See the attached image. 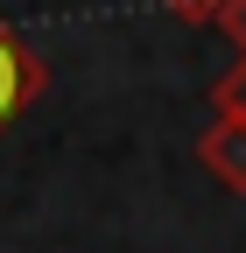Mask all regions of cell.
Wrapping results in <instances>:
<instances>
[{
    "label": "cell",
    "instance_id": "obj_1",
    "mask_svg": "<svg viewBox=\"0 0 246 253\" xmlns=\"http://www.w3.org/2000/svg\"><path fill=\"white\" fill-rule=\"evenodd\" d=\"M42 84H49L42 56L28 49L7 21H0V126H7L14 113H28V106H36V99H42Z\"/></svg>",
    "mask_w": 246,
    "mask_h": 253
},
{
    "label": "cell",
    "instance_id": "obj_2",
    "mask_svg": "<svg viewBox=\"0 0 246 253\" xmlns=\"http://www.w3.org/2000/svg\"><path fill=\"white\" fill-rule=\"evenodd\" d=\"M197 162L218 176L232 197H246V126L239 120H211L204 134H197Z\"/></svg>",
    "mask_w": 246,
    "mask_h": 253
},
{
    "label": "cell",
    "instance_id": "obj_3",
    "mask_svg": "<svg viewBox=\"0 0 246 253\" xmlns=\"http://www.w3.org/2000/svg\"><path fill=\"white\" fill-rule=\"evenodd\" d=\"M211 113H218V120H239V126H246V56L232 63V71H225L218 84H211Z\"/></svg>",
    "mask_w": 246,
    "mask_h": 253
},
{
    "label": "cell",
    "instance_id": "obj_4",
    "mask_svg": "<svg viewBox=\"0 0 246 253\" xmlns=\"http://www.w3.org/2000/svg\"><path fill=\"white\" fill-rule=\"evenodd\" d=\"M211 21H218L225 36L239 42V56H246V0H218V14H211Z\"/></svg>",
    "mask_w": 246,
    "mask_h": 253
},
{
    "label": "cell",
    "instance_id": "obj_5",
    "mask_svg": "<svg viewBox=\"0 0 246 253\" xmlns=\"http://www.w3.org/2000/svg\"><path fill=\"white\" fill-rule=\"evenodd\" d=\"M162 7L183 14V21H211V14H218V0H162Z\"/></svg>",
    "mask_w": 246,
    "mask_h": 253
}]
</instances>
